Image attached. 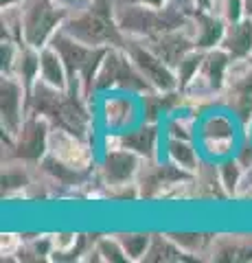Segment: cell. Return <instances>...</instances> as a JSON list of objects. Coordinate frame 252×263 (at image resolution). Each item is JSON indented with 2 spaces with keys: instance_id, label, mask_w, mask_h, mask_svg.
Wrapping results in <instances>:
<instances>
[]
</instances>
